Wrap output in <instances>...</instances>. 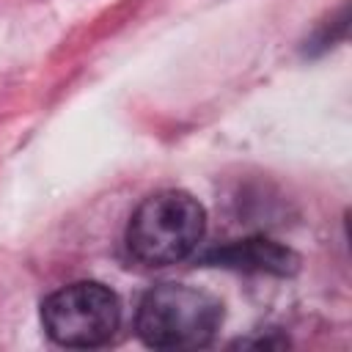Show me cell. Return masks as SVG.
Segmentation results:
<instances>
[{
    "mask_svg": "<svg viewBox=\"0 0 352 352\" xmlns=\"http://www.w3.org/2000/svg\"><path fill=\"white\" fill-rule=\"evenodd\" d=\"M206 234V212L184 190L148 195L126 223V250L146 267H170L190 258Z\"/></svg>",
    "mask_w": 352,
    "mask_h": 352,
    "instance_id": "cell-1",
    "label": "cell"
},
{
    "mask_svg": "<svg viewBox=\"0 0 352 352\" xmlns=\"http://www.w3.org/2000/svg\"><path fill=\"white\" fill-rule=\"evenodd\" d=\"M223 324V302L187 283H160L148 289L135 314L138 338L154 349L206 346Z\"/></svg>",
    "mask_w": 352,
    "mask_h": 352,
    "instance_id": "cell-2",
    "label": "cell"
},
{
    "mask_svg": "<svg viewBox=\"0 0 352 352\" xmlns=\"http://www.w3.org/2000/svg\"><path fill=\"white\" fill-rule=\"evenodd\" d=\"M41 324L60 346H102L121 324V302L110 286L99 280H77L60 286L41 302Z\"/></svg>",
    "mask_w": 352,
    "mask_h": 352,
    "instance_id": "cell-3",
    "label": "cell"
},
{
    "mask_svg": "<svg viewBox=\"0 0 352 352\" xmlns=\"http://www.w3.org/2000/svg\"><path fill=\"white\" fill-rule=\"evenodd\" d=\"M198 264L289 278L300 270V256L289 245H280L270 236H248V239H234V242H226L220 248L201 253Z\"/></svg>",
    "mask_w": 352,
    "mask_h": 352,
    "instance_id": "cell-4",
    "label": "cell"
}]
</instances>
